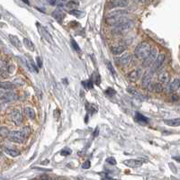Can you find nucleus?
I'll list each match as a JSON object with an SVG mask.
<instances>
[{
	"label": "nucleus",
	"instance_id": "nucleus-1",
	"mask_svg": "<svg viewBox=\"0 0 180 180\" xmlns=\"http://www.w3.org/2000/svg\"><path fill=\"white\" fill-rule=\"evenodd\" d=\"M127 11L125 10H117L110 13L106 17V24L110 25H116L119 22L124 21V16L127 15Z\"/></svg>",
	"mask_w": 180,
	"mask_h": 180
},
{
	"label": "nucleus",
	"instance_id": "nucleus-2",
	"mask_svg": "<svg viewBox=\"0 0 180 180\" xmlns=\"http://www.w3.org/2000/svg\"><path fill=\"white\" fill-rule=\"evenodd\" d=\"M151 47L148 42H142L135 48L134 55L139 60H144L150 53Z\"/></svg>",
	"mask_w": 180,
	"mask_h": 180
},
{
	"label": "nucleus",
	"instance_id": "nucleus-3",
	"mask_svg": "<svg viewBox=\"0 0 180 180\" xmlns=\"http://www.w3.org/2000/svg\"><path fill=\"white\" fill-rule=\"evenodd\" d=\"M133 24H134L132 21L124 20L114 25V27L113 28V32L115 33V34H122V33H125L130 31L133 27Z\"/></svg>",
	"mask_w": 180,
	"mask_h": 180
},
{
	"label": "nucleus",
	"instance_id": "nucleus-4",
	"mask_svg": "<svg viewBox=\"0 0 180 180\" xmlns=\"http://www.w3.org/2000/svg\"><path fill=\"white\" fill-rule=\"evenodd\" d=\"M7 138L9 140H11V142H13L22 143L25 140L26 136L22 131H13V132H10Z\"/></svg>",
	"mask_w": 180,
	"mask_h": 180
},
{
	"label": "nucleus",
	"instance_id": "nucleus-5",
	"mask_svg": "<svg viewBox=\"0 0 180 180\" xmlns=\"http://www.w3.org/2000/svg\"><path fill=\"white\" fill-rule=\"evenodd\" d=\"M157 52L158 50L156 49H153L150 50V53L149 54L148 57H146L143 60V62H142V67L144 68H149L151 65L153 64V62L155 61L156 58H157Z\"/></svg>",
	"mask_w": 180,
	"mask_h": 180
},
{
	"label": "nucleus",
	"instance_id": "nucleus-6",
	"mask_svg": "<svg viewBox=\"0 0 180 180\" xmlns=\"http://www.w3.org/2000/svg\"><path fill=\"white\" fill-rule=\"evenodd\" d=\"M142 75V69L140 68V69H135L132 70L131 72H129L127 75V77L130 81L136 82L137 80L140 79Z\"/></svg>",
	"mask_w": 180,
	"mask_h": 180
},
{
	"label": "nucleus",
	"instance_id": "nucleus-7",
	"mask_svg": "<svg viewBox=\"0 0 180 180\" xmlns=\"http://www.w3.org/2000/svg\"><path fill=\"white\" fill-rule=\"evenodd\" d=\"M165 55L164 54H159V56H158V57L156 58V60H155V61L153 62V64H152V67H151V69H150V71H152L153 73L155 72V71H157L158 69H159V68L162 66V64L164 63V61H165Z\"/></svg>",
	"mask_w": 180,
	"mask_h": 180
},
{
	"label": "nucleus",
	"instance_id": "nucleus-8",
	"mask_svg": "<svg viewBox=\"0 0 180 180\" xmlns=\"http://www.w3.org/2000/svg\"><path fill=\"white\" fill-rule=\"evenodd\" d=\"M11 119L13 120V122L15 123L16 125H20L22 124V116L21 112L17 109H15L12 111L11 113Z\"/></svg>",
	"mask_w": 180,
	"mask_h": 180
},
{
	"label": "nucleus",
	"instance_id": "nucleus-9",
	"mask_svg": "<svg viewBox=\"0 0 180 180\" xmlns=\"http://www.w3.org/2000/svg\"><path fill=\"white\" fill-rule=\"evenodd\" d=\"M122 163L129 167L137 168V167H140L142 166L143 161L140 160V159H126V160H123Z\"/></svg>",
	"mask_w": 180,
	"mask_h": 180
},
{
	"label": "nucleus",
	"instance_id": "nucleus-10",
	"mask_svg": "<svg viewBox=\"0 0 180 180\" xmlns=\"http://www.w3.org/2000/svg\"><path fill=\"white\" fill-rule=\"evenodd\" d=\"M128 5H129L128 0H112L109 4V8L126 7Z\"/></svg>",
	"mask_w": 180,
	"mask_h": 180
},
{
	"label": "nucleus",
	"instance_id": "nucleus-11",
	"mask_svg": "<svg viewBox=\"0 0 180 180\" xmlns=\"http://www.w3.org/2000/svg\"><path fill=\"white\" fill-rule=\"evenodd\" d=\"M152 77H153L152 71H149L144 75L142 78V83L143 88H148L150 87V85L151 84V80H152Z\"/></svg>",
	"mask_w": 180,
	"mask_h": 180
},
{
	"label": "nucleus",
	"instance_id": "nucleus-12",
	"mask_svg": "<svg viewBox=\"0 0 180 180\" xmlns=\"http://www.w3.org/2000/svg\"><path fill=\"white\" fill-rule=\"evenodd\" d=\"M132 56L129 53H125L122 56H121L119 59H117V61L119 64L124 66V65H128L129 63H130L132 61Z\"/></svg>",
	"mask_w": 180,
	"mask_h": 180
},
{
	"label": "nucleus",
	"instance_id": "nucleus-13",
	"mask_svg": "<svg viewBox=\"0 0 180 180\" xmlns=\"http://www.w3.org/2000/svg\"><path fill=\"white\" fill-rule=\"evenodd\" d=\"M52 16H53V18H55L61 24L65 18V14L63 11H61L60 9H56L52 12Z\"/></svg>",
	"mask_w": 180,
	"mask_h": 180
},
{
	"label": "nucleus",
	"instance_id": "nucleus-14",
	"mask_svg": "<svg viewBox=\"0 0 180 180\" xmlns=\"http://www.w3.org/2000/svg\"><path fill=\"white\" fill-rule=\"evenodd\" d=\"M17 98H18V97L16 94H15L13 92H7V93H5L2 100L5 101V102H12V101H15Z\"/></svg>",
	"mask_w": 180,
	"mask_h": 180
},
{
	"label": "nucleus",
	"instance_id": "nucleus-15",
	"mask_svg": "<svg viewBox=\"0 0 180 180\" xmlns=\"http://www.w3.org/2000/svg\"><path fill=\"white\" fill-rule=\"evenodd\" d=\"M9 40H10L11 43H12L15 48H17V49H19V50L22 49V43H21V42H20V40H19V38H18L17 36L10 34V35H9Z\"/></svg>",
	"mask_w": 180,
	"mask_h": 180
},
{
	"label": "nucleus",
	"instance_id": "nucleus-16",
	"mask_svg": "<svg viewBox=\"0 0 180 180\" xmlns=\"http://www.w3.org/2000/svg\"><path fill=\"white\" fill-rule=\"evenodd\" d=\"M135 121H136L138 123H140V125H145L149 122V120L147 119V117H145L142 114H140V113H137L136 115H135Z\"/></svg>",
	"mask_w": 180,
	"mask_h": 180
},
{
	"label": "nucleus",
	"instance_id": "nucleus-17",
	"mask_svg": "<svg viewBox=\"0 0 180 180\" xmlns=\"http://www.w3.org/2000/svg\"><path fill=\"white\" fill-rule=\"evenodd\" d=\"M16 87L15 84L11 83L9 81H2L0 82V88H2L4 90H13Z\"/></svg>",
	"mask_w": 180,
	"mask_h": 180
},
{
	"label": "nucleus",
	"instance_id": "nucleus-18",
	"mask_svg": "<svg viewBox=\"0 0 180 180\" xmlns=\"http://www.w3.org/2000/svg\"><path fill=\"white\" fill-rule=\"evenodd\" d=\"M170 80V75L167 72L163 71L159 74V81L161 83H168Z\"/></svg>",
	"mask_w": 180,
	"mask_h": 180
},
{
	"label": "nucleus",
	"instance_id": "nucleus-19",
	"mask_svg": "<svg viewBox=\"0 0 180 180\" xmlns=\"http://www.w3.org/2000/svg\"><path fill=\"white\" fill-rule=\"evenodd\" d=\"M125 47L122 46V45H115V46H113L111 48L112 52L114 54H121L125 50Z\"/></svg>",
	"mask_w": 180,
	"mask_h": 180
},
{
	"label": "nucleus",
	"instance_id": "nucleus-20",
	"mask_svg": "<svg viewBox=\"0 0 180 180\" xmlns=\"http://www.w3.org/2000/svg\"><path fill=\"white\" fill-rule=\"evenodd\" d=\"M179 87H180V81H179L178 78H177V79H175L170 83L169 89H170V91L175 92V91H177V90L179 89Z\"/></svg>",
	"mask_w": 180,
	"mask_h": 180
},
{
	"label": "nucleus",
	"instance_id": "nucleus-21",
	"mask_svg": "<svg viewBox=\"0 0 180 180\" xmlns=\"http://www.w3.org/2000/svg\"><path fill=\"white\" fill-rule=\"evenodd\" d=\"M24 114L31 120L34 119V118H35V112H34V110H33L32 108H31V107H26L24 109Z\"/></svg>",
	"mask_w": 180,
	"mask_h": 180
},
{
	"label": "nucleus",
	"instance_id": "nucleus-22",
	"mask_svg": "<svg viewBox=\"0 0 180 180\" xmlns=\"http://www.w3.org/2000/svg\"><path fill=\"white\" fill-rule=\"evenodd\" d=\"M164 122L167 125L177 127L180 124V119L179 118H176V119H171V120H164Z\"/></svg>",
	"mask_w": 180,
	"mask_h": 180
},
{
	"label": "nucleus",
	"instance_id": "nucleus-23",
	"mask_svg": "<svg viewBox=\"0 0 180 180\" xmlns=\"http://www.w3.org/2000/svg\"><path fill=\"white\" fill-rule=\"evenodd\" d=\"M41 33H42V36L45 38V39H46V40L47 41H49V42H52V35H50V33H49V32L46 30V29H45V28H42V27H41Z\"/></svg>",
	"mask_w": 180,
	"mask_h": 180
},
{
	"label": "nucleus",
	"instance_id": "nucleus-24",
	"mask_svg": "<svg viewBox=\"0 0 180 180\" xmlns=\"http://www.w3.org/2000/svg\"><path fill=\"white\" fill-rule=\"evenodd\" d=\"M24 44L25 45V47L28 49V50H34V45H33V43L32 42V41H30L29 39H27V38H24Z\"/></svg>",
	"mask_w": 180,
	"mask_h": 180
},
{
	"label": "nucleus",
	"instance_id": "nucleus-25",
	"mask_svg": "<svg viewBox=\"0 0 180 180\" xmlns=\"http://www.w3.org/2000/svg\"><path fill=\"white\" fill-rule=\"evenodd\" d=\"M5 152L7 153V155L11 156V157H17L20 155V152L18 150H12V149H5Z\"/></svg>",
	"mask_w": 180,
	"mask_h": 180
},
{
	"label": "nucleus",
	"instance_id": "nucleus-26",
	"mask_svg": "<svg viewBox=\"0 0 180 180\" xmlns=\"http://www.w3.org/2000/svg\"><path fill=\"white\" fill-rule=\"evenodd\" d=\"M10 133V131L8 130V128L7 127H0V136L1 137H8V135Z\"/></svg>",
	"mask_w": 180,
	"mask_h": 180
},
{
	"label": "nucleus",
	"instance_id": "nucleus-27",
	"mask_svg": "<svg viewBox=\"0 0 180 180\" xmlns=\"http://www.w3.org/2000/svg\"><path fill=\"white\" fill-rule=\"evenodd\" d=\"M69 14L74 15V16H77V17H82V16L85 15V12H82V11L77 10V9H73V10L70 11Z\"/></svg>",
	"mask_w": 180,
	"mask_h": 180
},
{
	"label": "nucleus",
	"instance_id": "nucleus-28",
	"mask_svg": "<svg viewBox=\"0 0 180 180\" xmlns=\"http://www.w3.org/2000/svg\"><path fill=\"white\" fill-rule=\"evenodd\" d=\"M128 92H129V93H131L132 95H134V97H139V98H142V95H140L138 91H136V90H134L132 87H128Z\"/></svg>",
	"mask_w": 180,
	"mask_h": 180
},
{
	"label": "nucleus",
	"instance_id": "nucleus-29",
	"mask_svg": "<svg viewBox=\"0 0 180 180\" xmlns=\"http://www.w3.org/2000/svg\"><path fill=\"white\" fill-rule=\"evenodd\" d=\"M82 85L86 89H91L93 87V82L91 80H85L82 82Z\"/></svg>",
	"mask_w": 180,
	"mask_h": 180
},
{
	"label": "nucleus",
	"instance_id": "nucleus-30",
	"mask_svg": "<svg viewBox=\"0 0 180 180\" xmlns=\"http://www.w3.org/2000/svg\"><path fill=\"white\" fill-rule=\"evenodd\" d=\"M105 94L106 95H108V97H114V95L116 94V91L113 88V87H108L107 89L105 91Z\"/></svg>",
	"mask_w": 180,
	"mask_h": 180
},
{
	"label": "nucleus",
	"instance_id": "nucleus-31",
	"mask_svg": "<svg viewBox=\"0 0 180 180\" xmlns=\"http://www.w3.org/2000/svg\"><path fill=\"white\" fill-rule=\"evenodd\" d=\"M93 77H94V82H95V84H97V85H99V84H100V81H101L99 74H97V72H95V73H94V75H93Z\"/></svg>",
	"mask_w": 180,
	"mask_h": 180
},
{
	"label": "nucleus",
	"instance_id": "nucleus-32",
	"mask_svg": "<svg viewBox=\"0 0 180 180\" xmlns=\"http://www.w3.org/2000/svg\"><path fill=\"white\" fill-rule=\"evenodd\" d=\"M71 44H72L73 49H74L75 50H77V52H80V48H79V46H78V44L76 42L75 40H73V39H71Z\"/></svg>",
	"mask_w": 180,
	"mask_h": 180
},
{
	"label": "nucleus",
	"instance_id": "nucleus-33",
	"mask_svg": "<svg viewBox=\"0 0 180 180\" xmlns=\"http://www.w3.org/2000/svg\"><path fill=\"white\" fill-rule=\"evenodd\" d=\"M153 88H154L155 91H156V92H158V93L162 91V86L160 85L159 83H156V84H154Z\"/></svg>",
	"mask_w": 180,
	"mask_h": 180
},
{
	"label": "nucleus",
	"instance_id": "nucleus-34",
	"mask_svg": "<svg viewBox=\"0 0 180 180\" xmlns=\"http://www.w3.org/2000/svg\"><path fill=\"white\" fill-rule=\"evenodd\" d=\"M90 166H91V163H90L89 160H87L83 163V165H82V167L84 168V169H87V168L90 167Z\"/></svg>",
	"mask_w": 180,
	"mask_h": 180
},
{
	"label": "nucleus",
	"instance_id": "nucleus-35",
	"mask_svg": "<svg viewBox=\"0 0 180 180\" xmlns=\"http://www.w3.org/2000/svg\"><path fill=\"white\" fill-rule=\"evenodd\" d=\"M77 3H76V2H74V1H69V3L67 4V7H71V8H73V7H77Z\"/></svg>",
	"mask_w": 180,
	"mask_h": 180
},
{
	"label": "nucleus",
	"instance_id": "nucleus-36",
	"mask_svg": "<svg viewBox=\"0 0 180 180\" xmlns=\"http://www.w3.org/2000/svg\"><path fill=\"white\" fill-rule=\"evenodd\" d=\"M106 161H107L109 164H111V165H115L116 164V160H115L114 158H113V157L108 158V159H106Z\"/></svg>",
	"mask_w": 180,
	"mask_h": 180
},
{
	"label": "nucleus",
	"instance_id": "nucleus-37",
	"mask_svg": "<svg viewBox=\"0 0 180 180\" xmlns=\"http://www.w3.org/2000/svg\"><path fill=\"white\" fill-rule=\"evenodd\" d=\"M61 155L62 156H67V155H69L71 153V150L69 149H66V150H61Z\"/></svg>",
	"mask_w": 180,
	"mask_h": 180
},
{
	"label": "nucleus",
	"instance_id": "nucleus-38",
	"mask_svg": "<svg viewBox=\"0 0 180 180\" xmlns=\"http://www.w3.org/2000/svg\"><path fill=\"white\" fill-rule=\"evenodd\" d=\"M36 61H37V63H38V67L39 68H42V61L41 58L40 57H37L36 58Z\"/></svg>",
	"mask_w": 180,
	"mask_h": 180
},
{
	"label": "nucleus",
	"instance_id": "nucleus-39",
	"mask_svg": "<svg viewBox=\"0 0 180 180\" xmlns=\"http://www.w3.org/2000/svg\"><path fill=\"white\" fill-rule=\"evenodd\" d=\"M108 69H111V71H112V73H113V74L114 75V69H113V68H112V65H111V63H108Z\"/></svg>",
	"mask_w": 180,
	"mask_h": 180
},
{
	"label": "nucleus",
	"instance_id": "nucleus-40",
	"mask_svg": "<svg viewBox=\"0 0 180 180\" xmlns=\"http://www.w3.org/2000/svg\"><path fill=\"white\" fill-rule=\"evenodd\" d=\"M4 67H5V62H4V61H2V60H0V70H1Z\"/></svg>",
	"mask_w": 180,
	"mask_h": 180
},
{
	"label": "nucleus",
	"instance_id": "nucleus-41",
	"mask_svg": "<svg viewBox=\"0 0 180 180\" xmlns=\"http://www.w3.org/2000/svg\"><path fill=\"white\" fill-rule=\"evenodd\" d=\"M132 1L135 3H144L146 0H132Z\"/></svg>",
	"mask_w": 180,
	"mask_h": 180
},
{
	"label": "nucleus",
	"instance_id": "nucleus-42",
	"mask_svg": "<svg viewBox=\"0 0 180 180\" xmlns=\"http://www.w3.org/2000/svg\"><path fill=\"white\" fill-rule=\"evenodd\" d=\"M4 95H5V92L2 91V90H0V99H1V100H2V98L4 97Z\"/></svg>",
	"mask_w": 180,
	"mask_h": 180
},
{
	"label": "nucleus",
	"instance_id": "nucleus-43",
	"mask_svg": "<svg viewBox=\"0 0 180 180\" xmlns=\"http://www.w3.org/2000/svg\"><path fill=\"white\" fill-rule=\"evenodd\" d=\"M42 180H49V178L46 176H43V177H42Z\"/></svg>",
	"mask_w": 180,
	"mask_h": 180
},
{
	"label": "nucleus",
	"instance_id": "nucleus-44",
	"mask_svg": "<svg viewBox=\"0 0 180 180\" xmlns=\"http://www.w3.org/2000/svg\"><path fill=\"white\" fill-rule=\"evenodd\" d=\"M0 155H1V151H0Z\"/></svg>",
	"mask_w": 180,
	"mask_h": 180
}]
</instances>
